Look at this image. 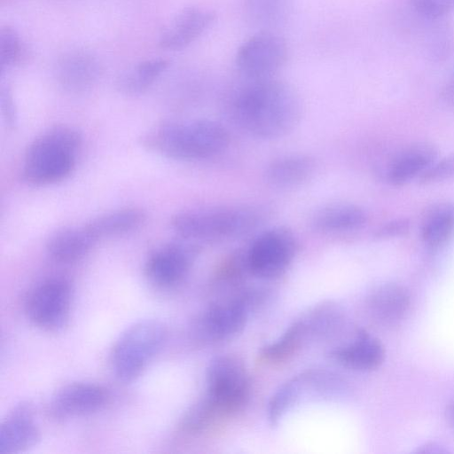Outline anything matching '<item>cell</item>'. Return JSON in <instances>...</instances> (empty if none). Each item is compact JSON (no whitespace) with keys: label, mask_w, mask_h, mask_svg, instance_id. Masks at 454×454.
<instances>
[{"label":"cell","mask_w":454,"mask_h":454,"mask_svg":"<svg viewBox=\"0 0 454 454\" xmlns=\"http://www.w3.org/2000/svg\"><path fill=\"white\" fill-rule=\"evenodd\" d=\"M230 114L235 124L249 136L275 139L298 125L302 102L296 90L286 82L253 80L235 94Z\"/></svg>","instance_id":"obj_1"},{"label":"cell","mask_w":454,"mask_h":454,"mask_svg":"<svg viewBox=\"0 0 454 454\" xmlns=\"http://www.w3.org/2000/svg\"><path fill=\"white\" fill-rule=\"evenodd\" d=\"M143 146L162 156L180 160H200L222 153L230 135L220 122L199 119L164 121L146 132Z\"/></svg>","instance_id":"obj_2"},{"label":"cell","mask_w":454,"mask_h":454,"mask_svg":"<svg viewBox=\"0 0 454 454\" xmlns=\"http://www.w3.org/2000/svg\"><path fill=\"white\" fill-rule=\"evenodd\" d=\"M267 216V208L261 205H222L176 213L170 224L181 238L190 241H220L251 232Z\"/></svg>","instance_id":"obj_3"},{"label":"cell","mask_w":454,"mask_h":454,"mask_svg":"<svg viewBox=\"0 0 454 454\" xmlns=\"http://www.w3.org/2000/svg\"><path fill=\"white\" fill-rule=\"evenodd\" d=\"M82 136L73 127L57 125L36 137L27 149L22 168L24 180L37 186L67 178L75 166Z\"/></svg>","instance_id":"obj_4"},{"label":"cell","mask_w":454,"mask_h":454,"mask_svg":"<svg viewBox=\"0 0 454 454\" xmlns=\"http://www.w3.org/2000/svg\"><path fill=\"white\" fill-rule=\"evenodd\" d=\"M206 384L200 402L221 424L241 411L249 401V375L237 356L223 355L212 360L207 369Z\"/></svg>","instance_id":"obj_5"},{"label":"cell","mask_w":454,"mask_h":454,"mask_svg":"<svg viewBox=\"0 0 454 454\" xmlns=\"http://www.w3.org/2000/svg\"><path fill=\"white\" fill-rule=\"evenodd\" d=\"M167 339V327L156 319L140 320L120 334L110 354L115 377L123 382L138 378Z\"/></svg>","instance_id":"obj_6"},{"label":"cell","mask_w":454,"mask_h":454,"mask_svg":"<svg viewBox=\"0 0 454 454\" xmlns=\"http://www.w3.org/2000/svg\"><path fill=\"white\" fill-rule=\"evenodd\" d=\"M294 233L285 227H274L260 233L246 253L249 274L263 279L283 275L297 253Z\"/></svg>","instance_id":"obj_7"},{"label":"cell","mask_w":454,"mask_h":454,"mask_svg":"<svg viewBox=\"0 0 454 454\" xmlns=\"http://www.w3.org/2000/svg\"><path fill=\"white\" fill-rule=\"evenodd\" d=\"M73 290L64 278H50L35 286L25 301V313L36 327L57 332L70 317Z\"/></svg>","instance_id":"obj_8"},{"label":"cell","mask_w":454,"mask_h":454,"mask_svg":"<svg viewBox=\"0 0 454 454\" xmlns=\"http://www.w3.org/2000/svg\"><path fill=\"white\" fill-rule=\"evenodd\" d=\"M344 388L343 381L332 372H302L288 380L271 396L268 405L270 423L277 425L286 411L304 397H337Z\"/></svg>","instance_id":"obj_9"},{"label":"cell","mask_w":454,"mask_h":454,"mask_svg":"<svg viewBox=\"0 0 454 454\" xmlns=\"http://www.w3.org/2000/svg\"><path fill=\"white\" fill-rule=\"evenodd\" d=\"M255 299L254 294L247 293L236 299L211 304L195 321L194 334L206 343L223 342L236 337L245 328Z\"/></svg>","instance_id":"obj_10"},{"label":"cell","mask_w":454,"mask_h":454,"mask_svg":"<svg viewBox=\"0 0 454 454\" xmlns=\"http://www.w3.org/2000/svg\"><path fill=\"white\" fill-rule=\"evenodd\" d=\"M286 41L272 31H260L245 41L236 54L239 70L251 80L271 78L286 62Z\"/></svg>","instance_id":"obj_11"},{"label":"cell","mask_w":454,"mask_h":454,"mask_svg":"<svg viewBox=\"0 0 454 454\" xmlns=\"http://www.w3.org/2000/svg\"><path fill=\"white\" fill-rule=\"evenodd\" d=\"M199 253L197 243L183 239L154 251L146 260L145 275L154 286L174 287L188 275Z\"/></svg>","instance_id":"obj_12"},{"label":"cell","mask_w":454,"mask_h":454,"mask_svg":"<svg viewBox=\"0 0 454 454\" xmlns=\"http://www.w3.org/2000/svg\"><path fill=\"white\" fill-rule=\"evenodd\" d=\"M107 398L106 390L100 385L73 382L58 389L51 398L50 409L58 418L84 416L100 410Z\"/></svg>","instance_id":"obj_13"},{"label":"cell","mask_w":454,"mask_h":454,"mask_svg":"<svg viewBox=\"0 0 454 454\" xmlns=\"http://www.w3.org/2000/svg\"><path fill=\"white\" fill-rule=\"evenodd\" d=\"M33 411L30 404L21 403L3 420L0 427L1 454L19 453L38 442L41 434Z\"/></svg>","instance_id":"obj_14"},{"label":"cell","mask_w":454,"mask_h":454,"mask_svg":"<svg viewBox=\"0 0 454 454\" xmlns=\"http://www.w3.org/2000/svg\"><path fill=\"white\" fill-rule=\"evenodd\" d=\"M215 13L207 8L188 7L181 11L161 34L159 45L178 51L198 39L214 22Z\"/></svg>","instance_id":"obj_15"},{"label":"cell","mask_w":454,"mask_h":454,"mask_svg":"<svg viewBox=\"0 0 454 454\" xmlns=\"http://www.w3.org/2000/svg\"><path fill=\"white\" fill-rule=\"evenodd\" d=\"M436 145L427 141L410 144L399 151L387 167L389 184L403 186L419 176L438 159Z\"/></svg>","instance_id":"obj_16"},{"label":"cell","mask_w":454,"mask_h":454,"mask_svg":"<svg viewBox=\"0 0 454 454\" xmlns=\"http://www.w3.org/2000/svg\"><path fill=\"white\" fill-rule=\"evenodd\" d=\"M329 356L335 363L348 369L370 372L381 365L385 350L377 338L364 330H358L352 341L333 349Z\"/></svg>","instance_id":"obj_17"},{"label":"cell","mask_w":454,"mask_h":454,"mask_svg":"<svg viewBox=\"0 0 454 454\" xmlns=\"http://www.w3.org/2000/svg\"><path fill=\"white\" fill-rule=\"evenodd\" d=\"M99 63L86 51H71L58 61L56 76L59 83L71 92H81L89 89L99 74Z\"/></svg>","instance_id":"obj_18"},{"label":"cell","mask_w":454,"mask_h":454,"mask_svg":"<svg viewBox=\"0 0 454 454\" xmlns=\"http://www.w3.org/2000/svg\"><path fill=\"white\" fill-rule=\"evenodd\" d=\"M316 167V160L310 155H283L268 164L265 177L272 186L293 188L307 182L315 173Z\"/></svg>","instance_id":"obj_19"},{"label":"cell","mask_w":454,"mask_h":454,"mask_svg":"<svg viewBox=\"0 0 454 454\" xmlns=\"http://www.w3.org/2000/svg\"><path fill=\"white\" fill-rule=\"evenodd\" d=\"M368 221L367 212L353 203H333L318 209L312 216V227L323 233L356 231Z\"/></svg>","instance_id":"obj_20"},{"label":"cell","mask_w":454,"mask_h":454,"mask_svg":"<svg viewBox=\"0 0 454 454\" xmlns=\"http://www.w3.org/2000/svg\"><path fill=\"white\" fill-rule=\"evenodd\" d=\"M97 240L86 225L67 227L55 231L49 237L46 250L53 260L69 263L82 258Z\"/></svg>","instance_id":"obj_21"},{"label":"cell","mask_w":454,"mask_h":454,"mask_svg":"<svg viewBox=\"0 0 454 454\" xmlns=\"http://www.w3.org/2000/svg\"><path fill=\"white\" fill-rule=\"evenodd\" d=\"M410 306L408 292L396 284L378 286L368 298L372 315L379 321L392 324L401 320Z\"/></svg>","instance_id":"obj_22"},{"label":"cell","mask_w":454,"mask_h":454,"mask_svg":"<svg viewBox=\"0 0 454 454\" xmlns=\"http://www.w3.org/2000/svg\"><path fill=\"white\" fill-rule=\"evenodd\" d=\"M454 238V202L434 205L426 214L421 225V239L432 249H439Z\"/></svg>","instance_id":"obj_23"},{"label":"cell","mask_w":454,"mask_h":454,"mask_svg":"<svg viewBox=\"0 0 454 454\" xmlns=\"http://www.w3.org/2000/svg\"><path fill=\"white\" fill-rule=\"evenodd\" d=\"M303 318L291 324L274 342L264 346L259 353L262 363L277 365L290 360L301 348L309 338H312Z\"/></svg>","instance_id":"obj_24"},{"label":"cell","mask_w":454,"mask_h":454,"mask_svg":"<svg viewBox=\"0 0 454 454\" xmlns=\"http://www.w3.org/2000/svg\"><path fill=\"white\" fill-rule=\"evenodd\" d=\"M146 219V213L140 207H127L102 214L85 225L98 239L118 236L139 228Z\"/></svg>","instance_id":"obj_25"},{"label":"cell","mask_w":454,"mask_h":454,"mask_svg":"<svg viewBox=\"0 0 454 454\" xmlns=\"http://www.w3.org/2000/svg\"><path fill=\"white\" fill-rule=\"evenodd\" d=\"M168 65L169 62L164 59L142 61L119 76L116 82L117 89L125 95H140L157 81Z\"/></svg>","instance_id":"obj_26"},{"label":"cell","mask_w":454,"mask_h":454,"mask_svg":"<svg viewBox=\"0 0 454 454\" xmlns=\"http://www.w3.org/2000/svg\"><path fill=\"white\" fill-rule=\"evenodd\" d=\"M290 0H247L246 15L252 25L264 28L274 27L288 14Z\"/></svg>","instance_id":"obj_27"},{"label":"cell","mask_w":454,"mask_h":454,"mask_svg":"<svg viewBox=\"0 0 454 454\" xmlns=\"http://www.w3.org/2000/svg\"><path fill=\"white\" fill-rule=\"evenodd\" d=\"M22 50V43L16 30L9 26L2 27L0 30L1 74L20 59Z\"/></svg>","instance_id":"obj_28"},{"label":"cell","mask_w":454,"mask_h":454,"mask_svg":"<svg viewBox=\"0 0 454 454\" xmlns=\"http://www.w3.org/2000/svg\"><path fill=\"white\" fill-rule=\"evenodd\" d=\"M246 273H249L246 253H235L221 262L215 270V277L221 283L230 284L239 281Z\"/></svg>","instance_id":"obj_29"},{"label":"cell","mask_w":454,"mask_h":454,"mask_svg":"<svg viewBox=\"0 0 454 454\" xmlns=\"http://www.w3.org/2000/svg\"><path fill=\"white\" fill-rule=\"evenodd\" d=\"M454 177V153L437 159L417 179L421 185L442 183Z\"/></svg>","instance_id":"obj_30"},{"label":"cell","mask_w":454,"mask_h":454,"mask_svg":"<svg viewBox=\"0 0 454 454\" xmlns=\"http://www.w3.org/2000/svg\"><path fill=\"white\" fill-rule=\"evenodd\" d=\"M414 10L422 17L434 20L454 11V0H411Z\"/></svg>","instance_id":"obj_31"},{"label":"cell","mask_w":454,"mask_h":454,"mask_svg":"<svg viewBox=\"0 0 454 454\" xmlns=\"http://www.w3.org/2000/svg\"><path fill=\"white\" fill-rule=\"evenodd\" d=\"M410 227L411 224L407 219H394L378 228L374 232V236L380 239L398 238L407 234Z\"/></svg>","instance_id":"obj_32"},{"label":"cell","mask_w":454,"mask_h":454,"mask_svg":"<svg viewBox=\"0 0 454 454\" xmlns=\"http://www.w3.org/2000/svg\"><path fill=\"white\" fill-rule=\"evenodd\" d=\"M0 102L4 120L6 125L12 129L17 124V109L12 93L8 86H1Z\"/></svg>","instance_id":"obj_33"},{"label":"cell","mask_w":454,"mask_h":454,"mask_svg":"<svg viewBox=\"0 0 454 454\" xmlns=\"http://www.w3.org/2000/svg\"><path fill=\"white\" fill-rule=\"evenodd\" d=\"M442 98L449 106L454 108V70L442 90Z\"/></svg>","instance_id":"obj_34"},{"label":"cell","mask_w":454,"mask_h":454,"mask_svg":"<svg viewBox=\"0 0 454 454\" xmlns=\"http://www.w3.org/2000/svg\"><path fill=\"white\" fill-rule=\"evenodd\" d=\"M440 446L438 445H435L434 443H431V444H426L425 446L422 447L421 450H418L419 452H427V453H441V452H445V450H441L439 448Z\"/></svg>","instance_id":"obj_35"},{"label":"cell","mask_w":454,"mask_h":454,"mask_svg":"<svg viewBox=\"0 0 454 454\" xmlns=\"http://www.w3.org/2000/svg\"><path fill=\"white\" fill-rule=\"evenodd\" d=\"M446 416L449 423L454 427V401L448 406Z\"/></svg>","instance_id":"obj_36"}]
</instances>
